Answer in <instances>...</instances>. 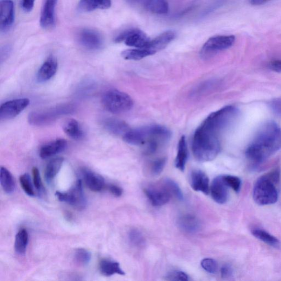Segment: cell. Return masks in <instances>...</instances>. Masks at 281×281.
Listing matches in <instances>:
<instances>
[{
  "label": "cell",
  "instance_id": "obj_1",
  "mask_svg": "<svg viewBox=\"0 0 281 281\" xmlns=\"http://www.w3.org/2000/svg\"><path fill=\"white\" fill-rule=\"evenodd\" d=\"M232 123L230 114L225 109L214 112L196 131L193 139V154L202 162L212 161L220 151V135Z\"/></svg>",
  "mask_w": 281,
  "mask_h": 281
},
{
  "label": "cell",
  "instance_id": "obj_2",
  "mask_svg": "<svg viewBox=\"0 0 281 281\" xmlns=\"http://www.w3.org/2000/svg\"><path fill=\"white\" fill-rule=\"evenodd\" d=\"M281 149V129L275 123L269 122L261 127L248 146L246 155L255 164L263 163Z\"/></svg>",
  "mask_w": 281,
  "mask_h": 281
},
{
  "label": "cell",
  "instance_id": "obj_3",
  "mask_svg": "<svg viewBox=\"0 0 281 281\" xmlns=\"http://www.w3.org/2000/svg\"><path fill=\"white\" fill-rule=\"evenodd\" d=\"M279 170H273L260 177L253 188V199L260 206L271 205L278 198L276 184L279 180Z\"/></svg>",
  "mask_w": 281,
  "mask_h": 281
},
{
  "label": "cell",
  "instance_id": "obj_4",
  "mask_svg": "<svg viewBox=\"0 0 281 281\" xmlns=\"http://www.w3.org/2000/svg\"><path fill=\"white\" fill-rule=\"evenodd\" d=\"M102 102L105 109L113 114L128 112L133 106V101L130 96L117 90L107 91Z\"/></svg>",
  "mask_w": 281,
  "mask_h": 281
},
{
  "label": "cell",
  "instance_id": "obj_5",
  "mask_svg": "<svg viewBox=\"0 0 281 281\" xmlns=\"http://www.w3.org/2000/svg\"><path fill=\"white\" fill-rule=\"evenodd\" d=\"M146 136L145 153L146 155L154 154L160 147L168 142L171 132L165 127L161 125L146 126Z\"/></svg>",
  "mask_w": 281,
  "mask_h": 281
},
{
  "label": "cell",
  "instance_id": "obj_6",
  "mask_svg": "<svg viewBox=\"0 0 281 281\" xmlns=\"http://www.w3.org/2000/svg\"><path fill=\"white\" fill-rule=\"evenodd\" d=\"M74 107L71 105H64L50 109L30 113L29 121L31 124L41 125L52 122L63 115L72 113Z\"/></svg>",
  "mask_w": 281,
  "mask_h": 281
},
{
  "label": "cell",
  "instance_id": "obj_7",
  "mask_svg": "<svg viewBox=\"0 0 281 281\" xmlns=\"http://www.w3.org/2000/svg\"><path fill=\"white\" fill-rule=\"evenodd\" d=\"M56 196L60 201L67 203L79 210L84 209L86 207V200L81 180L76 181L74 186L66 193L56 192Z\"/></svg>",
  "mask_w": 281,
  "mask_h": 281
},
{
  "label": "cell",
  "instance_id": "obj_8",
  "mask_svg": "<svg viewBox=\"0 0 281 281\" xmlns=\"http://www.w3.org/2000/svg\"><path fill=\"white\" fill-rule=\"evenodd\" d=\"M151 40L143 31L138 29H130L124 31L114 39L115 42L124 41L127 46L136 49H146Z\"/></svg>",
  "mask_w": 281,
  "mask_h": 281
},
{
  "label": "cell",
  "instance_id": "obj_9",
  "mask_svg": "<svg viewBox=\"0 0 281 281\" xmlns=\"http://www.w3.org/2000/svg\"><path fill=\"white\" fill-rule=\"evenodd\" d=\"M236 37L233 35H218L213 36L203 44L201 54L206 58L211 55L231 48L234 44Z\"/></svg>",
  "mask_w": 281,
  "mask_h": 281
},
{
  "label": "cell",
  "instance_id": "obj_10",
  "mask_svg": "<svg viewBox=\"0 0 281 281\" xmlns=\"http://www.w3.org/2000/svg\"><path fill=\"white\" fill-rule=\"evenodd\" d=\"M30 104L28 99H18L5 102L0 107V119L10 120L15 118Z\"/></svg>",
  "mask_w": 281,
  "mask_h": 281
},
{
  "label": "cell",
  "instance_id": "obj_11",
  "mask_svg": "<svg viewBox=\"0 0 281 281\" xmlns=\"http://www.w3.org/2000/svg\"><path fill=\"white\" fill-rule=\"evenodd\" d=\"M144 193L153 206L161 207L168 203L172 197L163 183L162 185H150L144 189Z\"/></svg>",
  "mask_w": 281,
  "mask_h": 281
},
{
  "label": "cell",
  "instance_id": "obj_12",
  "mask_svg": "<svg viewBox=\"0 0 281 281\" xmlns=\"http://www.w3.org/2000/svg\"><path fill=\"white\" fill-rule=\"evenodd\" d=\"M15 6L12 0H2L0 4V28L8 31L15 22Z\"/></svg>",
  "mask_w": 281,
  "mask_h": 281
},
{
  "label": "cell",
  "instance_id": "obj_13",
  "mask_svg": "<svg viewBox=\"0 0 281 281\" xmlns=\"http://www.w3.org/2000/svg\"><path fill=\"white\" fill-rule=\"evenodd\" d=\"M57 3V0H44L40 21L41 27L44 29H52L55 27Z\"/></svg>",
  "mask_w": 281,
  "mask_h": 281
},
{
  "label": "cell",
  "instance_id": "obj_14",
  "mask_svg": "<svg viewBox=\"0 0 281 281\" xmlns=\"http://www.w3.org/2000/svg\"><path fill=\"white\" fill-rule=\"evenodd\" d=\"M228 188L223 176L215 177L210 189L214 201L220 204L226 203L228 199Z\"/></svg>",
  "mask_w": 281,
  "mask_h": 281
},
{
  "label": "cell",
  "instance_id": "obj_15",
  "mask_svg": "<svg viewBox=\"0 0 281 281\" xmlns=\"http://www.w3.org/2000/svg\"><path fill=\"white\" fill-rule=\"evenodd\" d=\"M80 43L84 48L91 50L100 49L102 45V40L98 32L90 29H83L78 35Z\"/></svg>",
  "mask_w": 281,
  "mask_h": 281
},
{
  "label": "cell",
  "instance_id": "obj_16",
  "mask_svg": "<svg viewBox=\"0 0 281 281\" xmlns=\"http://www.w3.org/2000/svg\"><path fill=\"white\" fill-rule=\"evenodd\" d=\"M190 183L192 188L195 191L201 192L206 195L210 193L209 178L201 170H195L191 172Z\"/></svg>",
  "mask_w": 281,
  "mask_h": 281
},
{
  "label": "cell",
  "instance_id": "obj_17",
  "mask_svg": "<svg viewBox=\"0 0 281 281\" xmlns=\"http://www.w3.org/2000/svg\"><path fill=\"white\" fill-rule=\"evenodd\" d=\"M176 34L173 30H167L157 36L154 39L151 40L149 46L146 49H149L156 54L161 51L173 41L176 37Z\"/></svg>",
  "mask_w": 281,
  "mask_h": 281
},
{
  "label": "cell",
  "instance_id": "obj_18",
  "mask_svg": "<svg viewBox=\"0 0 281 281\" xmlns=\"http://www.w3.org/2000/svg\"><path fill=\"white\" fill-rule=\"evenodd\" d=\"M58 69V62L53 56L49 57L44 62L38 71L37 80L40 82H45L52 79Z\"/></svg>",
  "mask_w": 281,
  "mask_h": 281
},
{
  "label": "cell",
  "instance_id": "obj_19",
  "mask_svg": "<svg viewBox=\"0 0 281 281\" xmlns=\"http://www.w3.org/2000/svg\"><path fill=\"white\" fill-rule=\"evenodd\" d=\"M81 174L86 186L92 191L100 192L104 188L105 179L101 175L87 169H83Z\"/></svg>",
  "mask_w": 281,
  "mask_h": 281
},
{
  "label": "cell",
  "instance_id": "obj_20",
  "mask_svg": "<svg viewBox=\"0 0 281 281\" xmlns=\"http://www.w3.org/2000/svg\"><path fill=\"white\" fill-rule=\"evenodd\" d=\"M178 226L184 232L196 233L200 231L201 223L196 216L191 215H183L178 218Z\"/></svg>",
  "mask_w": 281,
  "mask_h": 281
},
{
  "label": "cell",
  "instance_id": "obj_21",
  "mask_svg": "<svg viewBox=\"0 0 281 281\" xmlns=\"http://www.w3.org/2000/svg\"><path fill=\"white\" fill-rule=\"evenodd\" d=\"M67 142L65 139H57L54 142L44 145L40 150V157L47 159L54 156L65 151L67 148Z\"/></svg>",
  "mask_w": 281,
  "mask_h": 281
},
{
  "label": "cell",
  "instance_id": "obj_22",
  "mask_svg": "<svg viewBox=\"0 0 281 281\" xmlns=\"http://www.w3.org/2000/svg\"><path fill=\"white\" fill-rule=\"evenodd\" d=\"M111 5V0H80L78 9L82 12H90L109 9Z\"/></svg>",
  "mask_w": 281,
  "mask_h": 281
},
{
  "label": "cell",
  "instance_id": "obj_23",
  "mask_svg": "<svg viewBox=\"0 0 281 281\" xmlns=\"http://www.w3.org/2000/svg\"><path fill=\"white\" fill-rule=\"evenodd\" d=\"M140 4L147 11L155 14H167L169 10L167 0H142Z\"/></svg>",
  "mask_w": 281,
  "mask_h": 281
},
{
  "label": "cell",
  "instance_id": "obj_24",
  "mask_svg": "<svg viewBox=\"0 0 281 281\" xmlns=\"http://www.w3.org/2000/svg\"><path fill=\"white\" fill-rule=\"evenodd\" d=\"M99 269L100 272L104 276L110 277L115 274L120 275H125V272L121 269L118 262L110 260H102L100 263Z\"/></svg>",
  "mask_w": 281,
  "mask_h": 281
},
{
  "label": "cell",
  "instance_id": "obj_25",
  "mask_svg": "<svg viewBox=\"0 0 281 281\" xmlns=\"http://www.w3.org/2000/svg\"><path fill=\"white\" fill-rule=\"evenodd\" d=\"M104 125L107 130L117 135L124 136L130 130L128 125L124 121L116 119H106Z\"/></svg>",
  "mask_w": 281,
  "mask_h": 281
},
{
  "label": "cell",
  "instance_id": "obj_26",
  "mask_svg": "<svg viewBox=\"0 0 281 281\" xmlns=\"http://www.w3.org/2000/svg\"><path fill=\"white\" fill-rule=\"evenodd\" d=\"M188 158V150L186 138L182 136L178 143L177 153L175 159V167L178 170L183 171L186 167Z\"/></svg>",
  "mask_w": 281,
  "mask_h": 281
},
{
  "label": "cell",
  "instance_id": "obj_27",
  "mask_svg": "<svg viewBox=\"0 0 281 281\" xmlns=\"http://www.w3.org/2000/svg\"><path fill=\"white\" fill-rule=\"evenodd\" d=\"M63 130L70 138L80 140L84 137V132L77 120L70 119L63 125Z\"/></svg>",
  "mask_w": 281,
  "mask_h": 281
},
{
  "label": "cell",
  "instance_id": "obj_28",
  "mask_svg": "<svg viewBox=\"0 0 281 281\" xmlns=\"http://www.w3.org/2000/svg\"><path fill=\"white\" fill-rule=\"evenodd\" d=\"M64 158L63 157H57L51 160L48 164L45 171H44V177L48 182L52 181L60 171Z\"/></svg>",
  "mask_w": 281,
  "mask_h": 281
},
{
  "label": "cell",
  "instance_id": "obj_29",
  "mask_svg": "<svg viewBox=\"0 0 281 281\" xmlns=\"http://www.w3.org/2000/svg\"><path fill=\"white\" fill-rule=\"evenodd\" d=\"M251 232L254 237L265 243L267 245L276 248L280 247L279 241L269 232L264 230V229L254 228L252 229Z\"/></svg>",
  "mask_w": 281,
  "mask_h": 281
},
{
  "label": "cell",
  "instance_id": "obj_30",
  "mask_svg": "<svg viewBox=\"0 0 281 281\" xmlns=\"http://www.w3.org/2000/svg\"><path fill=\"white\" fill-rule=\"evenodd\" d=\"M154 54H155L149 49L136 48L124 50L121 55L125 60L138 61Z\"/></svg>",
  "mask_w": 281,
  "mask_h": 281
},
{
  "label": "cell",
  "instance_id": "obj_31",
  "mask_svg": "<svg viewBox=\"0 0 281 281\" xmlns=\"http://www.w3.org/2000/svg\"><path fill=\"white\" fill-rule=\"evenodd\" d=\"M0 182L6 193L10 194L15 189V181L11 172L6 168L2 167L0 169Z\"/></svg>",
  "mask_w": 281,
  "mask_h": 281
},
{
  "label": "cell",
  "instance_id": "obj_32",
  "mask_svg": "<svg viewBox=\"0 0 281 281\" xmlns=\"http://www.w3.org/2000/svg\"><path fill=\"white\" fill-rule=\"evenodd\" d=\"M28 241L29 236L26 229H22L17 233L15 242V250L18 254L21 255L25 254Z\"/></svg>",
  "mask_w": 281,
  "mask_h": 281
},
{
  "label": "cell",
  "instance_id": "obj_33",
  "mask_svg": "<svg viewBox=\"0 0 281 281\" xmlns=\"http://www.w3.org/2000/svg\"><path fill=\"white\" fill-rule=\"evenodd\" d=\"M163 183L170 192L172 196H174L177 200L179 201L183 200V195L181 189L175 181L170 178H165Z\"/></svg>",
  "mask_w": 281,
  "mask_h": 281
},
{
  "label": "cell",
  "instance_id": "obj_34",
  "mask_svg": "<svg viewBox=\"0 0 281 281\" xmlns=\"http://www.w3.org/2000/svg\"><path fill=\"white\" fill-rule=\"evenodd\" d=\"M74 259L76 263L85 266L87 265L91 260V253L84 248H78L75 251Z\"/></svg>",
  "mask_w": 281,
  "mask_h": 281
},
{
  "label": "cell",
  "instance_id": "obj_35",
  "mask_svg": "<svg viewBox=\"0 0 281 281\" xmlns=\"http://www.w3.org/2000/svg\"><path fill=\"white\" fill-rule=\"evenodd\" d=\"M130 244L136 247H143L145 245L146 240L143 234L137 229H132L128 234Z\"/></svg>",
  "mask_w": 281,
  "mask_h": 281
},
{
  "label": "cell",
  "instance_id": "obj_36",
  "mask_svg": "<svg viewBox=\"0 0 281 281\" xmlns=\"http://www.w3.org/2000/svg\"><path fill=\"white\" fill-rule=\"evenodd\" d=\"M20 181L25 193L30 197L34 196L35 193L30 176L28 174L21 175L20 177Z\"/></svg>",
  "mask_w": 281,
  "mask_h": 281
},
{
  "label": "cell",
  "instance_id": "obj_37",
  "mask_svg": "<svg viewBox=\"0 0 281 281\" xmlns=\"http://www.w3.org/2000/svg\"><path fill=\"white\" fill-rule=\"evenodd\" d=\"M167 163V158L165 157L158 158L152 163L151 167V174L153 176L160 175L163 171Z\"/></svg>",
  "mask_w": 281,
  "mask_h": 281
},
{
  "label": "cell",
  "instance_id": "obj_38",
  "mask_svg": "<svg viewBox=\"0 0 281 281\" xmlns=\"http://www.w3.org/2000/svg\"><path fill=\"white\" fill-rule=\"evenodd\" d=\"M223 178L229 188L236 193H239L241 188V180L240 178L232 175H223Z\"/></svg>",
  "mask_w": 281,
  "mask_h": 281
},
{
  "label": "cell",
  "instance_id": "obj_39",
  "mask_svg": "<svg viewBox=\"0 0 281 281\" xmlns=\"http://www.w3.org/2000/svg\"><path fill=\"white\" fill-rule=\"evenodd\" d=\"M203 269L209 273H215L218 270V264L212 258H205L201 261Z\"/></svg>",
  "mask_w": 281,
  "mask_h": 281
},
{
  "label": "cell",
  "instance_id": "obj_40",
  "mask_svg": "<svg viewBox=\"0 0 281 281\" xmlns=\"http://www.w3.org/2000/svg\"><path fill=\"white\" fill-rule=\"evenodd\" d=\"M165 279L168 280L188 281L190 280V277L188 274L184 272L175 270L169 272L166 276Z\"/></svg>",
  "mask_w": 281,
  "mask_h": 281
},
{
  "label": "cell",
  "instance_id": "obj_41",
  "mask_svg": "<svg viewBox=\"0 0 281 281\" xmlns=\"http://www.w3.org/2000/svg\"><path fill=\"white\" fill-rule=\"evenodd\" d=\"M33 182L37 190L41 191L42 190V183L39 169L34 167L33 169Z\"/></svg>",
  "mask_w": 281,
  "mask_h": 281
},
{
  "label": "cell",
  "instance_id": "obj_42",
  "mask_svg": "<svg viewBox=\"0 0 281 281\" xmlns=\"http://www.w3.org/2000/svg\"><path fill=\"white\" fill-rule=\"evenodd\" d=\"M270 107L274 113L281 116V98L272 101Z\"/></svg>",
  "mask_w": 281,
  "mask_h": 281
},
{
  "label": "cell",
  "instance_id": "obj_43",
  "mask_svg": "<svg viewBox=\"0 0 281 281\" xmlns=\"http://www.w3.org/2000/svg\"><path fill=\"white\" fill-rule=\"evenodd\" d=\"M108 190L110 191L111 194L115 197H119L123 195V189L117 186V185L110 184L109 185V186H108Z\"/></svg>",
  "mask_w": 281,
  "mask_h": 281
},
{
  "label": "cell",
  "instance_id": "obj_44",
  "mask_svg": "<svg viewBox=\"0 0 281 281\" xmlns=\"http://www.w3.org/2000/svg\"><path fill=\"white\" fill-rule=\"evenodd\" d=\"M35 0H22V6L25 12H30L33 9Z\"/></svg>",
  "mask_w": 281,
  "mask_h": 281
},
{
  "label": "cell",
  "instance_id": "obj_45",
  "mask_svg": "<svg viewBox=\"0 0 281 281\" xmlns=\"http://www.w3.org/2000/svg\"><path fill=\"white\" fill-rule=\"evenodd\" d=\"M233 273L232 267L229 265H223L221 269V275L223 278L230 277Z\"/></svg>",
  "mask_w": 281,
  "mask_h": 281
},
{
  "label": "cell",
  "instance_id": "obj_46",
  "mask_svg": "<svg viewBox=\"0 0 281 281\" xmlns=\"http://www.w3.org/2000/svg\"><path fill=\"white\" fill-rule=\"evenodd\" d=\"M269 67L274 72L281 73V60L273 61L269 64Z\"/></svg>",
  "mask_w": 281,
  "mask_h": 281
},
{
  "label": "cell",
  "instance_id": "obj_47",
  "mask_svg": "<svg viewBox=\"0 0 281 281\" xmlns=\"http://www.w3.org/2000/svg\"><path fill=\"white\" fill-rule=\"evenodd\" d=\"M126 1L130 5H136L137 4H140L142 0H126Z\"/></svg>",
  "mask_w": 281,
  "mask_h": 281
}]
</instances>
